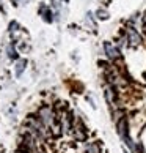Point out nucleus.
<instances>
[{
    "mask_svg": "<svg viewBox=\"0 0 146 153\" xmlns=\"http://www.w3.org/2000/svg\"><path fill=\"white\" fill-rule=\"evenodd\" d=\"M102 48H104V54H105V57H107L110 62H120V60L123 59L121 49L118 48L115 43H112V41H104Z\"/></svg>",
    "mask_w": 146,
    "mask_h": 153,
    "instance_id": "nucleus-2",
    "label": "nucleus"
},
{
    "mask_svg": "<svg viewBox=\"0 0 146 153\" xmlns=\"http://www.w3.org/2000/svg\"><path fill=\"white\" fill-rule=\"evenodd\" d=\"M72 133H74V137L79 142H83V140H87V137H88V129L79 117H76L74 122H72Z\"/></svg>",
    "mask_w": 146,
    "mask_h": 153,
    "instance_id": "nucleus-3",
    "label": "nucleus"
},
{
    "mask_svg": "<svg viewBox=\"0 0 146 153\" xmlns=\"http://www.w3.org/2000/svg\"><path fill=\"white\" fill-rule=\"evenodd\" d=\"M25 66H27V60L25 59H22V60H19L18 63H16V76H21L22 74V71L25 70Z\"/></svg>",
    "mask_w": 146,
    "mask_h": 153,
    "instance_id": "nucleus-6",
    "label": "nucleus"
},
{
    "mask_svg": "<svg viewBox=\"0 0 146 153\" xmlns=\"http://www.w3.org/2000/svg\"><path fill=\"white\" fill-rule=\"evenodd\" d=\"M124 36L127 39V46L132 49H138L143 44V36L142 33L137 30V27L134 25H127L124 29Z\"/></svg>",
    "mask_w": 146,
    "mask_h": 153,
    "instance_id": "nucleus-1",
    "label": "nucleus"
},
{
    "mask_svg": "<svg viewBox=\"0 0 146 153\" xmlns=\"http://www.w3.org/2000/svg\"><path fill=\"white\" fill-rule=\"evenodd\" d=\"M83 153H102L101 145L96 140H87L85 147H83Z\"/></svg>",
    "mask_w": 146,
    "mask_h": 153,
    "instance_id": "nucleus-4",
    "label": "nucleus"
},
{
    "mask_svg": "<svg viewBox=\"0 0 146 153\" xmlns=\"http://www.w3.org/2000/svg\"><path fill=\"white\" fill-rule=\"evenodd\" d=\"M96 16H98V19L105 21V19H109V11L104 10V8H99V10L96 11Z\"/></svg>",
    "mask_w": 146,
    "mask_h": 153,
    "instance_id": "nucleus-7",
    "label": "nucleus"
},
{
    "mask_svg": "<svg viewBox=\"0 0 146 153\" xmlns=\"http://www.w3.org/2000/svg\"><path fill=\"white\" fill-rule=\"evenodd\" d=\"M8 57L10 59H18V52H16V49L13 48V44L8 46Z\"/></svg>",
    "mask_w": 146,
    "mask_h": 153,
    "instance_id": "nucleus-8",
    "label": "nucleus"
},
{
    "mask_svg": "<svg viewBox=\"0 0 146 153\" xmlns=\"http://www.w3.org/2000/svg\"><path fill=\"white\" fill-rule=\"evenodd\" d=\"M18 27H19L18 22H11V24H10V30H11V32H14V30H18Z\"/></svg>",
    "mask_w": 146,
    "mask_h": 153,
    "instance_id": "nucleus-11",
    "label": "nucleus"
},
{
    "mask_svg": "<svg viewBox=\"0 0 146 153\" xmlns=\"http://www.w3.org/2000/svg\"><path fill=\"white\" fill-rule=\"evenodd\" d=\"M87 101H88L90 104H91V107H93V109H96V103H94V100H93V98H91V96H90V95L87 96Z\"/></svg>",
    "mask_w": 146,
    "mask_h": 153,
    "instance_id": "nucleus-10",
    "label": "nucleus"
},
{
    "mask_svg": "<svg viewBox=\"0 0 146 153\" xmlns=\"http://www.w3.org/2000/svg\"><path fill=\"white\" fill-rule=\"evenodd\" d=\"M124 153H132V152H127V150H126V149H124Z\"/></svg>",
    "mask_w": 146,
    "mask_h": 153,
    "instance_id": "nucleus-12",
    "label": "nucleus"
},
{
    "mask_svg": "<svg viewBox=\"0 0 146 153\" xmlns=\"http://www.w3.org/2000/svg\"><path fill=\"white\" fill-rule=\"evenodd\" d=\"M39 13L43 14V19L46 21V22H52V21H54V14H52V11L47 10L46 7H44V5H43L41 8H39Z\"/></svg>",
    "mask_w": 146,
    "mask_h": 153,
    "instance_id": "nucleus-5",
    "label": "nucleus"
},
{
    "mask_svg": "<svg viewBox=\"0 0 146 153\" xmlns=\"http://www.w3.org/2000/svg\"><path fill=\"white\" fill-rule=\"evenodd\" d=\"M87 22H88L90 25H91V29H96V22H94L91 13H88V14H87Z\"/></svg>",
    "mask_w": 146,
    "mask_h": 153,
    "instance_id": "nucleus-9",
    "label": "nucleus"
}]
</instances>
